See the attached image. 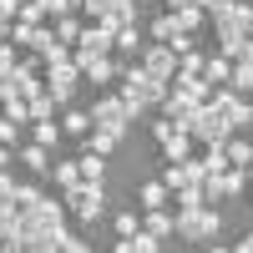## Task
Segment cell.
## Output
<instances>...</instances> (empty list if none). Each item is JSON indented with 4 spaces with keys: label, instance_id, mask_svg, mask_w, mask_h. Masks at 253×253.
Here are the masks:
<instances>
[{
    "label": "cell",
    "instance_id": "obj_49",
    "mask_svg": "<svg viewBox=\"0 0 253 253\" xmlns=\"http://www.w3.org/2000/svg\"><path fill=\"white\" fill-rule=\"evenodd\" d=\"M248 5H253V0H248Z\"/></svg>",
    "mask_w": 253,
    "mask_h": 253
},
{
    "label": "cell",
    "instance_id": "obj_22",
    "mask_svg": "<svg viewBox=\"0 0 253 253\" xmlns=\"http://www.w3.org/2000/svg\"><path fill=\"white\" fill-rule=\"evenodd\" d=\"M51 177L61 182V193H71V187L81 182V162H56V167H51Z\"/></svg>",
    "mask_w": 253,
    "mask_h": 253
},
{
    "label": "cell",
    "instance_id": "obj_17",
    "mask_svg": "<svg viewBox=\"0 0 253 253\" xmlns=\"http://www.w3.org/2000/svg\"><path fill=\"white\" fill-rule=\"evenodd\" d=\"M142 228H147V233H152V238H172V233H177V218L167 213V208H152V213H147V223H142Z\"/></svg>",
    "mask_w": 253,
    "mask_h": 253
},
{
    "label": "cell",
    "instance_id": "obj_31",
    "mask_svg": "<svg viewBox=\"0 0 253 253\" xmlns=\"http://www.w3.org/2000/svg\"><path fill=\"white\" fill-rule=\"evenodd\" d=\"M126 243H132V253H157V248H162V238H152L147 228H137V233L126 238Z\"/></svg>",
    "mask_w": 253,
    "mask_h": 253
},
{
    "label": "cell",
    "instance_id": "obj_41",
    "mask_svg": "<svg viewBox=\"0 0 253 253\" xmlns=\"http://www.w3.org/2000/svg\"><path fill=\"white\" fill-rule=\"evenodd\" d=\"M112 5H122V0H86V10H91V20H101Z\"/></svg>",
    "mask_w": 253,
    "mask_h": 253
},
{
    "label": "cell",
    "instance_id": "obj_36",
    "mask_svg": "<svg viewBox=\"0 0 253 253\" xmlns=\"http://www.w3.org/2000/svg\"><path fill=\"white\" fill-rule=\"evenodd\" d=\"M41 10H46L51 20H61V15H71L76 5H71V0H41Z\"/></svg>",
    "mask_w": 253,
    "mask_h": 253
},
{
    "label": "cell",
    "instance_id": "obj_19",
    "mask_svg": "<svg viewBox=\"0 0 253 253\" xmlns=\"http://www.w3.org/2000/svg\"><path fill=\"white\" fill-rule=\"evenodd\" d=\"M117 132H101V126H91V132H86V152H101V157H107V152H117Z\"/></svg>",
    "mask_w": 253,
    "mask_h": 253
},
{
    "label": "cell",
    "instance_id": "obj_29",
    "mask_svg": "<svg viewBox=\"0 0 253 253\" xmlns=\"http://www.w3.org/2000/svg\"><path fill=\"white\" fill-rule=\"evenodd\" d=\"M203 167H208V177L228 172V152H223V147H208V152H203Z\"/></svg>",
    "mask_w": 253,
    "mask_h": 253
},
{
    "label": "cell",
    "instance_id": "obj_10",
    "mask_svg": "<svg viewBox=\"0 0 253 253\" xmlns=\"http://www.w3.org/2000/svg\"><path fill=\"white\" fill-rule=\"evenodd\" d=\"M76 81H81L76 61H66V66H51V76H46V96L56 101V107H66V101L76 96Z\"/></svg>",
    "mask_w": 253,
    "mask_h": 253
},
{
    "label": "cell",
    "instance_id": "obj_33",
    "mask_svg": "<svg viewBox=\"0 0 253 253\" xmlns=\"http://www.w3.org/2000/svg\"><path fill=\"white\" fill-rule=\"evenodd\" d=\"M51 112H56V101H51L46 91H41V96H31V117H36V122H51Z\"/></svg>",
    "mask_w": 253,
    "mask_h": 253
},
{
    "label": "cell",
    "instance_id": "obj_47",
    "mask_svg": "<svg viewBox=\"0 0 253 253\" xmlns=\"http://www.w3.org/2000/svg\"><path fill=\"white\" fill-rule=\"evenodd\" d=\"M71 5H86V0H71Z\"/></svg>",
    "mask_w": 253,
    "mask_h": 253
},
{
    "label": "cell",
    "instance_id": "obj_5",
    "mask_svg": "<svg viewBox=\"0 0 253 253\" xmlns=\"http://www.w3.org/2000/svg\"><path fill=\"white\" fill-rule=\"evenodd\" d=\"M66 203H71V213H76L81 223H96V218H101V203H107V187L81 177V182L71 187V193H66Z\"/></svg>",
    "mask_w": 253,
    "mask_h": 253
},
{
    "label": "cell",
    "instance_id": "obj_16",
    "mask_svg": "<svg viewBox=\"0 0 253 253\" xmlns=\"http://www.w3.org/2000/svg\"><path fill=\"white\" fill-rule=\"evenodd\" d=\"M167 15H172V31H177V36H198L208 10H203V5H193V10H167Z\"/></svg>",
    "mask_w": 253,
    "mask_h": 253
},
{
    "label": "cell",
    "instance_id": "obj_44",
    "mask_svg": "<svg viewBox=\"0 0 253 253\" xmlns=\"http://www.w3.org/2000/svg\"><path fill=\"white\" fill-rule=\"evenodd\" d=\"M233 253H253V233H243V243H238Z\"/></svg>",
    "mask_w": 253,
    "mask_h": 253
},
{
    "label": "cell",
    "instance_id": "obj_42",
    "mask_svg": "<svg viewBox=\"0 0 253 253\" xmlns=\"http://www.w3.org/2000/svg\"><path fill=\"white\" fill-rule=\"evenodd\" d=\"M193 5H203V10H208V0H167V10H193Z\"/></svg>",
    "mask_w": 253,
    "mask_h": 253
},
{
    "label": "cell",
    "instance_id": "obj_30",
    "mask_svg": "<svg viewBox=\"0 0 253 253\" xmlns=\"http://www.w3.org/2000/svg\"><path fill=\"white\" fill-rule=\"evenodd\" d=\"M51 31H56V41H81V20L61 15V20H51Z\"/></svg>",
    "mask_w": 253,
    "mask_h": 253
},
{
    "label": "cell",
    "instance_id": "obj_38",
    "mask_svg": "<svg viewBox=\"0 0 253 253\" xmlns=\"http://www.w3.org/2000/svg\"><path fill=\"white\" fill-rule=\"evenodd\" d=\"M61 253H96L86 238H76V233H66V238H61Z\"/></svg>",
    "mask_w": 253,
    "mask_h": 253
},
{
    "label": "cell",
    "instance_id": "obj_13",
    "mask_svg": "<svg viewBox=\"0 0 253 253\" xmlns=\"http://www.w3.org/2000/svg\"><path fill=\"white\" fill-rule=\"evenodd\" d=\"M208 15H213L218 20V26H243L248 31V5H238V0H208Z\"/></svg>",
    "mask_w": 253,
    "mask_h": 253
},
{
    "label": "cell",
    "instance_id": "obj_12",
    "mask_svg": "<svg viewBox=\"0 0 253 253\" xmlns=\"http://www.w3.org/2000/svg\"><path fill=\"white\" fill-rule=\"evenodd\" d=\"M71 61H76V71H81V76H86V81H91V86H101V81H112V76L122 71V66H117V61H107V56H91V51H76Z\"/></svg>",
    "mask_w": 253,
    "mask_h": 253
},
{
    "label": "cell",
    "instance_id": "obj_9",
    "mask_svg": "<svg viewBox=\"0 0 253 253\" xmlns=\"http://www.w3.org/2000/svg\"><path fill=\"white\" fill-rule=\"evenodd\" d=\"M26 218L41 228V238H61V233H66V208H61V203H51V198H41Z\"/></svg>",
    "mask_w": 253,
    "mask_h": 253
},
{
    "label": "cell",
    "instance_id": "obj_18",
    "mask_svg": "<svg viewBox=\"0 0 253 253\" xmlns=\"http://www.w3.org/2000/svg\"><path fill=\"white\" fill-rule=\"evenodd\" d=\"M223 152H228V167H248V162H253V142L228 137V142H223Z\"/></svg>",
    "mask_w": 253,
    "mask_h": 253
},
{
    "label": "cell",
    "instance_id": "obj_45",
    "mask_svg": "<svg viewBox=\"0 0 253 253\" xmlns=\"http://www.w3.org/2000/svg\"><path fill=\"white\" fill-rule=\"evenodd\" d=\"M248 10H253V5H248ZM248 36H253V15H248Z\"/></svg>",
    "mask_w": 253,
    "mask_h": 253
},
{
    "label": "cell",
    "instance_id": "obj_21",
    "mask_svg": "<svg viewBox=\"0 0 253 253\" xmlns=\"http://www.w3.org/2000/svg\"><path fill=\"white\" fill-rule=\"evenodd\" d=\"M203 76H208V81H223V86H228V81H233V61H228V56H208Z\"/></svg>",
    "mask_w": 253,
    "mask_h": 253
},
{
    "label": "cell",
    "instance_id": "obj_40",
    "mask_svg": "<svg viewBox=\"0 0 253 253\" xmlns=\"http://www.w3.org/2000/svg\"><path fill=\"white\" fill-rule=\"evenodd\" d=\"M15 15H20V0H0V31H5Z\"/></svg>",
    "mask_w": 253,
    "mask_h": 253
},
{
    "label": "cell",
    "instance_id": "obj_46",
    "mask_svg": "<svg viewBox=\"0 0 253 253\" xmlns=\"http://www.w3.org/2000/svg\"><path fill=\"white\" fill-rule=\"evenodd\" d=\"M208 253H228V248H208Z\"/></svg>",
    "mask_w": 253,
    "mask_h": 253
},
{
    "label": "cell",
    "instance_id": "obj_37",
    "mask_svg": "<svg viewBox=\"0 0 253 253\" xmlns=\"http://www.w3.org/2000/svg\"><path fill=\"white\" fill-rule=\"evenodd\" d=\"M152 36H157V41H162V46H167V41H172V36H177V31H172V15H157V20H152Z\"/></svg>",
    "mask_w": 253,
    "mask_h": 253
},
{
    "label": "cell",
    "instance_id": "obj_1",
    "mask_svg": "<svg viewBox=\"0 0 253 253\" xmlns=\"http://www.w3.org/2000/svg\"><path fill=\"white\" fill-rule=\"evenodd\" d=\"M117 76H122V101H126L137 117H142L147 107H162V101H167V86L147 76V66H122Z\"/></svg>",
    "mask_w": 253,
    "mask_h": 253
},
{
    "label": "cell",
    "instance_id": "obj_28",
    "mask_svg": "<svg viewBox=\"0 0 253 253\" xmlns=\"http://www.w3.org/2000/svg\"><path fill=\"white\" fill-rule=\"evenodd\" d=\"M117 51H122V56H137V51H142V41H137V20L117 31Z\"/></svg>",
    "mask_w": 253,
    "mask_h": 253
},
{
    "label": "cell",
    "instance_id": "obj_35",
    "mask_svg": "<svg viewBox=\"0 0 253 253\" xmlns=\"http://www.w3.org/2000/svg\"><path fill=\"white\" fill-rule=\"evenodd\" d=\"M137 228H142V223H137V213H132V208H126V213H117V233H122V238H132Z\"/></svg>",
    "mask_w": 253,
    "mask_h": 253
},
{
    "label": "cell",
    "instance_id": "obj_8",
    "mask_svg": "<svg viewBox=\"0 0 253 253\" xmlns=\"http://www.w3.org/2000/svg\"><path fill=\"white\" fill-rule=\"evenodd\" d=\"M167 193H182V187H203L208 182V167H203V157H187V162H167Z\"/></svg>",
    "mask_w": 253,
    "mask_h": 253
},
{
    "label": "cell",
    "instance_id": "obj_4",
    "mask_svg": "<svg viewBox=\"0 0 253 253\" xmlns=\"http://www.w3.org/2000/svg\"><path fill=\"white\" fill-rule=\"evenodd\" d=\"M208 107H213V112H218V117H223L228 126H233V132L253 122V101H243V96H238L233 86H218L213 96H208Z\"/></svg>",
    "mask_w": 253,
    "mask_h": 253
},
{
    "label": "cell",
    "instance_id": "obj_14",
    "mask_svg": "<svg viewBox=\"0 0 253 253\" xmlns=\"http://www.w3.org/2000/svg\"><path fill=\"white\" fill-rule=\"evenodd\" d=\"M117 46V36L107 31V26H96V20H91V26H81V51H91V56H107Z\"/></svg>",
    "mask_w": 253,
    "mask_h": 253
},
{
    "label": "cell",
    "instance_id": "obj_27",
    "mask_svg": "<svg viewBox=\"0 0 253 253\" xmlns=\"http://www.w3.org/2000/svg\"><path fill=\"white\" fill-rule=\"evenodd\" d=\"M172 198H177V213H193V208H208L203 187H182V193H172Z\"/></svg>",
    "mask_w": 253,
    "mask_h": 253
},
{
    "label": "cell",
    "instance_id": "obj_34",
    "mask_svg": "<svg viewBox=\"0 0 253 253\" xmlns=\"http://www.w3.org/2000/svg\"><path fill=\"white\" fill-rule=\"evenodd\" d=\"M36 142H41V147H56V142H61V126H56V122H36Z\"/></svg>",
    "mask_w": 253,
    "mask_h": 253
},
{
    "label": "cell",
    "instance_id": "obj_26",
    "mask_svg": "<svg viewBox=\"0 0 253 253\" xmlns=\"http://www.w3.org/2000/svg\"><path fill=\"white\" fill-rule=\"evenodd\" d=\"M36 203H41V187L36 182H15V208H20V213H31Z\"/></svg>",
    "mask_w": 253,
    "mask_h": 253
},
{
    "label": "cell",
    "instance_id": "obj_2",
    "mask_svg": "<svg viewBox=\"0 0 253 253\" xmlns=\"http://www.w3.org/2000/svg\"><path fill=\"white\" fill-rule=\"evenodd\" d=\"M218 228H223L218 208H193V213H177V238H187V243H213Z\"/></svg>",
    "mask_w": 253,
    "mask_h": 253
},
{
    "label": "cell",
    "instance_id": "obj_11",
    "mask_svg": "<svg viewBox=\"0 0 253 253\" xmlns=\"http://www.w3.org/2000/svg\"><path fill=\"white\" fill-rule=\"evenodd\" d=\"M198 107H203V101L182 96V91H167V101H162V117L172 122V126H182V132H193V117H198Z\"/></svg>",
    "mask_w": 253,
    "mask_h": 253
},
{
    "label": "cell",
    "instance_id": "obj_48",
    "mask_svg": "<svg viewBox=\"0 0 253 253\" xmlns=\"http://www.w3.org/2000/svg\"><path fill=\"white\" fill-rule=\"evenodd\" d=\"M248 177H253V162H248Z\"/></svg>",
    "mask_w": 253,
    "mask_h": 253
},
{
    "label": "cell",
    "instance_id": "obj_3",
    "mask_svg": "<svg viewBox=\"0 0 253 253\" xmlns=\"http://www.w3.org/2000/svg\"><path fill=\"white\" fill-rule=\"evenodd\" d=\"M137 122V112L126 107L122 96H101V101H91V126H101V132H117V137H126V126Z\"/></svg>",
    "mask_w": 253,
    "mask_h": 253
},
{
    "label": "cell",
    "instance_id": "obj_39",
    "mask_svg": "<svg viewBox=\"0 0 253 253\" xmlns=\"http://www.w3.org/2000/svg\"><path fill=\"white\" fill-rule=\"evenodd\" d=\"M15 132H20V122H10V117H0V147H15Z\"/></svg>",
    "mask_w": 253,
    "mask_h": 253
},
{
    "label": "cell",
    "instance_id": "obj_6",
    "mask_svg": "<svg viewBox=\"0 0 253 253\" xmlns=\"http://www.w3.org/2000/svg\"><path fill=\"white\" fill-rule=\"evenodd\" d=\"M228 137H233V126H228V122H223V117L203 101L198 117H193V142H203V147H223Z\"/></svg>",
    "mask_w": 253,
    "mask_h": 253
},
{
    "label": "cell",
    "instance_id": "obj_15",
    "mask_svg": "<svg viewBox=\"0 0 253 253\" xmlns=\"http://www.w3.org/2000/svg\"><path fill=\"white\" fill-rule=\"evenodd\" d=\"M15 162H26V167H31L36 177H46L51 167H56V162H51V147H41V142H31V147H20V157H15Z\"/></svg>",
    "mask_w": 253,
    "mask_h": 253
},
{
    "label": "cell",
    "instance_id": "obj_43",
    "mask_svg": "<svg viewBox=\"0 0 253 253\" xmlns=\"http://www.w3.org/2000/svg\"><path fill=\"white\" fill-rule=\"evenodd\" d=\"M10 162H15V147H0V172H10Z\"/></svg>",
    "mask_w": 253,
    "mask_h": 253
},
{
    "label": "cell",
    "instance_id": "obj_32",
    "mask_svg": "<svg viewBox=\"0 0 253 253\" xmlns=\"http://www.w3.org/2000/svg\"><path fill=\"white\" fill-rule=\"evenodd\" d=\"M15 20H26V26H41V20H46L41 0H20V15H15Z\"/></svg>",
    "mask_w": 253,
    "mask_h": 253
},
{
    "label": "cell",
    "instance_id": "obj_7",
    "mask_svg": "<svg viewBox=\"0 0 253 253\" xmlns=\"http://www.w3.org/2000/svg\"><path fill=\"white\" fill-rule=\"evenodd\" d=\"M142 66H147L152 81H162V86L172 91V76H177V51H172V46H162V41H157V46H147V51H142Z\"/></svg>",
    "mask_w": 253,
    "mask_h": 253
},
{
    "label": "cell",
    "instance_id": "obj_23",
    "mask_svg": "<svg viewBox=\"0 0 253 253\" xmlns=\"http://www.w3.org/2000/svg\"><path fill=\"white\" fill-rule=\"evenodd\" d=\"M76 162H81V177H86V182H101V172H107V157H101V152H81Z\"/></svg>",
    "mask_w": 253,
    "mask_h": 253
},
{
    "label": "cell",
    "instance_id": "obj_25",
    "mask_svg": "<svg viewBox=\"0 0 253 253\" xmlns=\"http://www.w3.org/2000/svg\"><path fill=\"white\" fill-rule=\"evenodd\" d=\"M61 132L86 137V132H91V112H66V117H61Z\"/></svg>",
    "mask_w": 253,
    "mask_h": 253
},
{
    "label": "cell",
    "instance_id": "obj_20",
    "mask_svg": "<svg viewBox=\"0 0 253 253\" xmlns=\"http://www.w3.org/2000/svg\"><path fill=\"white\" fill-rule=\"evenodd\" d=\"M238 96L243 91H253V56H243V61H233V81H228Z\"/></svg>",
    "mask_w": 253,
    "mask_h": 253
},
{
    "label": "cell",
    "instance_id": "obj_24",
    "mask_svg": "<svg viewBox=\"0 0 253 253\" xmlns=\"http://www.w3.org/2000/svg\"><path fill=\"white\" fill-rule=\"evenodd\" d=\"M137 203L147 208V213H152V208H167V182H147L142 193H137Z\"/></svg>",
    "mask_w": 253,
    "mask_h": 253
}]
</instances>
